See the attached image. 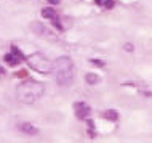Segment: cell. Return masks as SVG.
Wrapping results in <instances>:
<instances>
[{"mask_svg":"<svg viewBox=\"0 0 152 143\" xmlns=\"http://www.w3.org/2000/svg\"><path fill=\"white\" fill-rule=\"evenodd\" d=\"M27 64H29L32 69H35L37 72H42V74H48L53 69L51 61L48 60L47 56H43L42 53H34V55L27 56Z\"/></svg>","mask_w":152,"mask_h":143,"instance_id":"3957f363","label":"cell"},{"mask_svg":"<svg viewBox=\"0 0 152 143\" xmlns=\"http://www.w3.org/2000/svg\"><path fill=\"white\" fill-rule=\"evenodd\" d=\"M106 2H107V0H96V3H98V5H104Z\"/></svg>","mask_w":152,"mask_h":143,"instance_id":"7c38bea8","label":"cell"},{"mask_svg":"<svg viewBox=\"0 0 152 143\" xmlns=\"http://www.w3.org/2000/svg\"><path fill=\"white\" fill-rule=\"evenodd\" d=\"M98 76H94V74H87V82L88 84H96L98 82Z\"/></svg>","mask_w":152,"mask_h":143,"instance_id":"30bf717a","label":"cell"},{"mask_svg":"<svg viewBox=\"0 0 152 143\" xmlns=\"http://www.w3.org/2000/svg\"><path fill=\"white\" fill-rule=\"evenodd\" d=\"M125 48H126V50H128V52H133V45H126Z\"/></svg>","mask_w":152,"mask_h":143,"instance_id":"4fadbf2b","label":"cell"},{"mask_svg":"<svg viewBox=\"0 0 152 143\" xmlns=\"http://www.w3.org/2000/svg\"><path fill=\"white\" fill-rule=\"evenodd\" d=\"M32 29H34L35 32H37V34H39V35H42V34H45V35H47V37H51V32L50 31H48L47 29V27H45V26H40V24H37V23H34V24H32Z\"/></svg>","mask_w":152,"mask_h":143,"instance_id":"52a82bcc","label":"cell"},{"mask_svg":"<svg viewBox=\"0 0 152 143\" xmlns=\"http://www.w3.org/2000/svg\"><path fill=\"white\" fill-rule=\"evenodd\" d=\"M42 16H43V18H47V19H51V21H53V24H55V26L58 27L59 31L63 29V26L59 24L58 15H56V11L53 10V8H43V10H42Z\"/></svg>","mask_w":152,"mask_h":143,"instance_id":"8992f818","label":"cell"},{"mask_svg":"<svg viewBox=\"0 0 152 143\" xmlns=\"http://www.w3.org/2000/svg\"><path fill=\"white\" fill-rule=\"evenodd\" d=\"M19 130H23L24 133H29V135H35V133L39 132V130H37L34 125H32V124H27V122H24V124L19 125Z\"/></svg>","mask_w":152,"mask_h":143,"instance_id":"ba28073f","label":"cell"},{"mask_svg":"<svg viewBox=\"0 0 152 143\" xmlns=\"http://www.w3.org/2000/svg\"><path fill=\"white\" fill-rule=\"evenodd\" d=\"M102 117H104V119H109V121H117L118 114L114 111V109H109V111H106L104 114H102Z\"/></svg>","mask_w":152,"mask_h":143,"instance_id":"9c48e42d","label":"cell"},{"mask_svg":"<svg viewBox=\"0 0 152 143\" xmlns=\"http://www.w3.org/2000/svg\"><path fill=\"white\" fill-rule=\"evenodd\" d=\"M74 111H75V116L79 117V119H87L90 116V113H91V109H90V106L87 103L80 101V103L74 105Z\"/></svg>","mask_w":152,"mask_h":143,"instance_id":"5b68a950","label":"cell"},{"mask_svg":"<svg viewBox=\"0 0 152 143\" xmlns=\"http://www.w3.org/2000/svg\"><path fill=\"white\" fill-rule=\"evenodd\" d=\"M91 63H93V64H96V66H104V63H101L99 60H91Z\"/></svg>","mask_w":152,"mask_h":143,"instance_id":"8fae6325","label":"cell"},{"mask_svg":"<svg viewBox=\"0 0 152 143\" xmlns=\"http://www.w3.org/2000/svg\"><path fill=\"white\" fill-rule=\"evenodd\" d=\"M0 74H5V69H3L2 66H0Z\"/></svg>","mask_w":152,"mask_h":143,"instance_id":"5bb4252c","label":"cell"},{"mask_svg":"<svg viewBox=\"0 0 152 143\" xmlns=\"http://www.w3.org/2000/svg\"><path fill=\"white\" fill-rule=\"evenodd\" d=\"M23 60H24V55L19 52V48H16V47H11V52L5 55V61L10 66H16V64H19Z\"/></svg>","mask_w":152,"mask_h":143,"instance_id":"277c9868","label":"cell"},{"mask_svg":"<svg viewBox=\"0 0 152 143\" xmlns=\"http://www.w3.org/2000/svg\"><path fill=\"white\" fill-rule=\"evenodd\" d=\"M74 72L75 71H74V63L71 58L59 56L55 61V79H56V84L61 85V87H66V85L72 84Z\"/></svg>","mask_w":152,"mask_h":143,"instance_id":"7a4b0ae2","label":"cell"},{"mask_svg":"<svg viewBox=\"0 0 152 143\" xmlns=\"http://www.w3.org/2000/svg\"><path fill=\"white\" fill-rule=\"evenodd\" d=\"M43 92H45V87L40 82L27 80V82H23L21 85H18V88H16V97H18L19 101H23V103L32 105L43 95Z\"/></svg>","mask_w":152,"mask_h":143,"instance_id":"6da1fadb","label":"cell"},{"mask_svg":"<svg viewBox=\"0 0 152 143\" xmlns=\"http://www.w3.org/2000/svg\"><path fill=\"white\" fill-rule=\"evenodd\" d=\"M48 2H50V3H58L59 0H48Z\"/></svg>","mask_w":152,"mask_h":143,"instance_id":"9a60e30c","label":"cell"}]
</instances>
